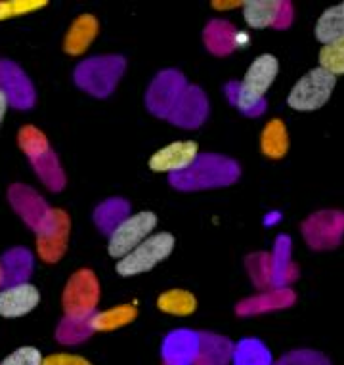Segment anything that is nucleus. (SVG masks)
<instances>
[{
    "label": "nucleus",
    "instance_id": "f704fd0d",
    "mask_svg": "<svg viewBox=\"0 0 344 365\" xmlns=\"http://www.w3.org/2000/svg\"><path fill=\"white\" fill-rule=\"evenodd\" d=\"M44 6H46L44 0H10V2H0V21L25 16V14L35 12V10Z\"/></svg>",
    "mask_w": 344,
    "mask_h": 365
},
{
    "label": "nucleus",
    "instance_id": "f8f14e48",
    "mask_svg": "<svg viewBox=\"0 0 344 365\" xmlns=\"http://www.w3.org/2000/svg\"><path fill=\"white\" fill-rule=\"evenodd\" d=\"M165 365H195L199 358V333L189 329L172 331L163 341Z\"/></svg>",
    "mask_w": 344,
    "mask_h": 365
},
{
    "label": "nucleus",
    "instance_id": "1a4fd4ad",
    "mask_svg": "<svg viewBox=\"0 0 344 365\" xmlns=\"http://www.w3.org/2000/svg\"><path fill=\"white\" fill-rule=\"evenodd\" d=\"M69 216L66 210L52 209L43 226L36 230V251L44 262H58L67 249L69 240Z\"/></svg>",
    "mask_w": 344,
    "mask_h": 365
},
{
    "label": "nucleus",
    "instance_id": "ddd939ff",
    "mask_svg": "<svg viewBox=\"0 0 344 365\" xmlns=\"http://www.w3.org/2000/svg\"><path fill=\"white\" fill-rule=\"evenodd\" d=\"M302 232L316 249L337 245L344 232V215L340 212H320L304 222Z\"/></svg>",
    "mask_w": 344,
    "mask_h": 365
},
{
    "label": "nucleus",
    "instance_id": "412c9836",
    "mask_svg": "<svg viewBox=\"0 0 344 365\" xmlns=\"http://www.w3.org/2000/svg\"><path fill=\"white\" fill-rule=\"evenodd\" d=\"M281 6L283 2L279 0H249V2H243V18L253 29L273 27L279 18Z\"/></svg>",
    "mask_w": 344,
    "mask_h": 365
},
{
    "label": "nucleus",
    "instance_id": "37998d69",
    "mask_svg": "<svg viewBox=\"0 0 344 365\" xmlns=\"http://www.w3.org/2000/svg\"><path fill=\"white\" fill-rule=\"evenodd\" d=\"M195 365H201V364H195Z\"/></svg>",
    "mask_w": 344,
    "mask_h": 365
},
{
    "label": "nucleus",
    "instance_id": "bb28decb",
    "mask_svg": "<svg viewBox=\"0 0 344 365\" xmlns=\"http://www.w3.org/2000/svg\"><path fill=\"white\" fill-rule=\"evenodd\" d=\"M344 36V2L338 6H333L321 14V18L316 24V38L320 42H329L343 38Z\"/></svg>",
    "mask_w": 344,
    "mask_h": 365
},
{
    "label": "nucleus",
    "instance_id": "4468645a",
    "mask_svg": "<svg viewBox=\"0 0 344 365\" xmlns=\"http://www.w3.org/2000/svg\"><path fill=\"white\" fill-rule=\"evenodd\" d=\"M199 157V148L195 142H174V144L165 145L163 150H159L155 155L150 159L151 170L157 173H182L186 170L192 163Z\"/></svg>",
    "mask_w": 344,
    "mask_h": 365
},
{
    "label": "nucleus",
    "instance_id": "a211bd4d",
    "mask_svg": "<svg viewBox=\"0 0 344 365\" xmlns=\"http://www.w3.org/2000/svg\"><path fill=\"white\" fill-rule=\"evenodd\" d=\"M98 29H100L98 27V19L92 14H83V16H79V18L73 21V25L67 31L66 41H63V48H66L67 54H85L88 46L92 44V41L96 38Z\"/></svg>",
    "mask_w": 344,
    "mask_h": 365
},
{
    "label": "nucleus",
    "instance_id": "c756f323",
    "mask_svg": "<svg viewBox=\"0 0 344 365\" xmlns=\"http://www.w3.org/2000/svg\"><path fill=\"white\" fill-rule=\"evenodd\" d=\"M159 310L165 314H174V316H189L197 308V300L189 291L184 289H170L163 293L157 300Z\"/></svg>",
    "mask_w": 344,
    "mask_h": 365
},
{
    "label": "nucleus",
    "instance_id": "4c0bfd02",
    "mask_svg": "<svg viewBox=\"0 0 344 365\" xmlns=\"http://www.w3.org/2000/svg\"><path fill=\"white\" fill-rule=\"evenodd\" d=\"M43 365H92L88 359L73 354H52L43 359Z\"/></svg>",
    "mask_w": 344,
    "mask_h": 365
},
{
    "label": "nucleus",
    "instance_id": "2f4dec72",
    "mask_svg": "<svg viewBox=\"0 0 344 365\" xmlns=\"http://www.w3.org/2000/svg\"><path fill=\"white\" fill-rule=\"evenodd\" d=\"M19 148L24 150V153L29 157L31 161L36 159V157L44 155L46 151H50V144L46 136H44L43 132L35 128V126H24L21 130H19L18 136Z\"/></svg>",
    "mask_w": 344,
    "mask_h": 365
},
{
    "label": "nucleus",
    "instance_id": "5701e85b",
    "mask_svg": "<svg viewBox=\"0 0 344 365\" xmlns=\"http://www.w3.org/2000/svg\"><path fill=\"white\" fill-rule=\"evenodd\" d=\"M295 294L289 289H276L270 293L259 294L253 299L243 300L237 304V314L239 316H253V314H260V312L273 310V308H283V306L293 304Z\"/></svg>",
    "mask_w": 344,
    "mask_h": 365
},
{
    "label": "nucleus",
    "instance_id": "2eb2a0df",
    "mask_svg": "<svg viewBox=\"0 0 344 365\" xmlns=\"http://www.w3.org/2000/svg\"><path fill=\"white\" fill-rule=\"evenodd\" d=\"M10 203L16 209V212L27 222V226L33 227L35 232L46 222L50 210H52L35 190L19 186V184L10 187Z\"/></svg>",
    "mask_w": 344,
    "mask_h": 365
},
{
    "label": "nucleus",
    "instance_id": "473e14b6",
    "mask_svg": "<svg viewBox=\"0 0 344 365\" xmlns=\"http://www.w3.org/2000/svg\"><path fill=\"white\" fill-rule=\"evenodd\" d=\"M320 67L331 75H344V36L323 44L320 50Z\"/></svg>",
    "mask_w": 344,
    "mask_h": 365
},
{
    "label": "nucleus",
    "instance_id": "6ab92c4d",
    "mask_svg": "<svg viewBox=\"0 0 344 365\" xmlns=\"http://www.w3.org/2000/svg\"><path fill=\"white\" fill-rule=\"evenodd\" d=\"M234 346L229 339L214 333H199V358L201 365H228L234 356Z\"/></svg>",
    "mask_w": 344,
    "mask_h": 365
},
{
    "label": "nucleus",
    "instance_id": "393cba45",
    "mask_svg": "<svg viewBox=\"0 0 344 365\" xmlns=\"http://www.w3.org/2000/svg\"><path fill=\"white\" fill-rule=\"evenodd\" d=\"M138 310L134 304H121L115 306L111 310L105 312H96L94 316L90 317V325L94 333L96 331H115L123 327V325H128L130 322H134Z\"/></svg>",
    "mask_w": 344,
    "mask_h": 365
},
{
    "label": "nucleus",
    "instance_id": "f257e3e1",
    "mask_svg": "<svg viewBox=\"0 0 344 365\" xmlns=\"http://www.w3.org/2000/svg\"><path fill=\"white\" fill-rule=\"evenodd\" d=\"M279 71L278 60L270 54L256 58L251 63L241 83L226 84V96L229 102L247 115H259L264 111V94L272 86Z\"/></svg>",
    "mask_w": 344,
    "mask_h": 365
},
{
    "label": "nucleus",
    "instance_id": "c85d7f7f",
    "mask_svg": "<svg viewBox=\"0 0 344 365\" xmlns=\"http://www.w3.org/2000/svg\"><path fill=\"white\" fill-rule=\"evenodd\" d=\"M33 167H35L36 174L41 176V180L50 190L60 192L61 187L66 186V174L61 170L60 161H58V157L52 150L46 151L44 155L33 159Z\"/></svg>",
    "mask_w": 344,
    "mask_h": 365
},
{
    "label": "nucleus",
    "instance_id": "f03ea898",
    "mask_svg": "<svg viewBox=\"0 0 344 365\" xmlns=\"http://www.w3.org/2000/svg\"><path fill=\"white\" fill-rule=\"evenodd\" d=\"M239 178V167L224 155L205 153L195 159L186 170L170 174V186L182 192L207 190V187H222L234 184Z\"/></svg>",
    "mask_w": 344,
    "mask_h": 365
},
{
    "label": "nucleus",
    "instance_id": "7c9ffc66",
    "mask_svg": "<svg viewBox=\"0 0 344 365\" xmlns=\"http://www.w3.org/2000/svg\"><path fill=\"white\" fill-rule=\"evenodd\" d=\"M92 317V316H90ZM90 317H63L61 324L58 325L56 339L63 344H79L85 342L90 335H94V329L90 325Z\"/></svg>",
    "mask_w": 344,
    "mask_h": 365
},
{
    "label": "nucleus",
    "instance_id": "6e6552de",
    "mask_svg": "<svg viewBox=\"0 0 344 365\" xmlns=\"http://www.w3.org/2000/svg\"><path fill=\"white\" fill-rule=\"evenodd\" d=\"M157 226V216L144 210L138 215H130L121 226L109 235V255L115 258H125L128 252H132L142 241L147 240V235Z\"/></svg>",
    "mask_w": 344,
    "mask_h": 365
},
{
    "label": "nucleus",
    "instance_id": "58836bf2",
    "mask_svg": "<svg viewBox=\"0 0 344 365\" xmlns=\"http://www.w3.org/2000/svg\"><path fill=\"white\" fill-rule=\"evenodd\" d=\"M291 21H293V6H291V2H283L281 12H279V18L273 27H278V29H285V27H289Z\"/></svg>",
    "mask_w": 344,
    "mask_h": 365
},
{
    "label": "nucleus",
    "instance_id": "aec40b11",
    "mask_svg": "<svg viewBox=\"0 0 344 365\" xmlns=\"http://www.w3.org/2000/svg\"><path fill=\"white\" fill-rule=\"evenodd\" d=\"M2 285L14 287L19 283H27V277L33 269V257L25 249H12L2 257Z\"/></svg>",
    "mask_w": 344,
    "mask_h": 365
},
{
    "label": "nucleus",
    "instance_id": "c9c22d12",
    "mask_svg": "<svg viewBox=\"0 0 344 365\" xmlns=\"http://www.w3.org/2000/svg\"><path fill=\"white\" fill-rule=\"evenodd\" d=\"M43 354L35 346H21L0 361V365H43Z\"/></svg>",
    "mask_w": 344,
    "mask_h": 365
},
{
    "label": "nucleus",
    "instance_id": "79ce46f5",
    "mask_svg": "<svg viewBox=\"0 0 344 365\" xmlns=\"http://www.w3.org/2000/svg\"><path fill=\"white\" fill-rule=\"evenodd\" d=\"M0 285H2V266H0Z\"/></svg>",
    "mask_w": 344,
    "mask_h": 365
},
{
    "label": "nucleus",
    "instance_id": "20e7f679",
    "mask_svg": "<svg viewBox=\"0 0 344 365\" xmlns=\"http://www.w3.org/2000/svg\"><path fill=\"white\" fill-rule=\"evenodd\" d=\"M337 77L325 69H312L293 86L287 103L296 111H314L323 108L333 94Z\"/></svg>",
    "mask_w": 344,
    "mask_h": 365
},
{
    "label": "nucleus",
    "instance_id": "9b49d317",
    "mask_svg": "<svg viewBox=\"0 0 344 365\" xmlns=\"http://www.w3.org/2000/svg\"><path fill=\"white\" fill-rule=\"evenodd\" d=\"M0 90L6 94L8 103L18 109H27L35 103V88L25 73L10 61H0Z\"/></svg>",
    "mask_w": 344,
    "mask_h": 365
},
{
    "label": "nucleus",
    "instance_id": "f3484780",
    "mask_svg": "<svg viewBox=\"0 0 344 365\" xmlns=\"http://www.w3.org/2000/svg\"><path fill=\"white\" fill-rule=\"evenodd\" d=\"M41 302V293L31 283H19L14 287L0 291V316L2 317H21L35 310Z\"/></svg>",
    "mask_w": 344,
    "mask_h": 365
},
{
    "label": "nucleus",
    "instance_id": "39448f33",
    "mask_svg": "<svg viewBox=\"0 0 344 365\" xmlns=\"http://www.w3.org/2000/svg\"><path fill=\"white\" fill-rule=\"evenodd\" d=\"M100 300V283L92 269L73 274L63 291V310L67 317H90L96 314Z\"/></svg>",
    "mask_w": 344,
    "mask_h": 365
},
{
    "label": "nucleus",
    "instance_id": "e433bc0d",
    "mask_svg": "<svg viewBox=\"0 0 344 365\" xmlns=\"http://www.w3.org/2000/svg\"><path fill=\"white\" fill-rule=\"evenodd\" d=\"M276 365H329L325 356L318 352H310V350H298V352H291L279 359Z\"/></svg>",
    "mask_w": 344,
    "mask_h": 365
},
{
    "label": "nucleus",
    "instance_id": "ea45409f",
    "mask_svg": "<svg viewBox=\"0 0 344 365\" xmlns=\"http://www.w3.org/2000/svg\"><path fill=\"white\" fill-rule=\"evenodd\" d=\"M212 8H217V10H231V8L243 6V2L239 0H231V2H222V0H217V2H212Z\"/></svg>",
    "mask_w": 344,
    "mask_h": 365
},
{
    "label": "nucleus",
    "instance_id": "cd10ccee",
    "mask_svg": "<svg viewBox=\"0 0 344 365\" xmlns=\"http://www.w3.org/2000/svg\"><path fill=\"white\" fill-rule=\"evenodd\" d=\"M231 361L234 365H272V356L260 341L245 339L234 346Z\"/></svg>",
    "mask_w": 344,
    "mask_h": 365
},
{
    "label": "nucleus",
    "instance_id": "423d86ee",
    "mask_svg": "<svg viewBox=\"0 0 344 365\" xmlns=\"http://www.w3.org/2000/svg\"><path fill=\"white\" fill-rule=\"evenodd\" d=\"M172 249H174V237L170 234H157L147 237L132 252H128L127 257L117 262V274L128 277L150 272L153 266H157L161 260L169 257Z\"/></svg>",
    "mask_w": 344,
    "mask_h": 365
},
{
    "label": "nucleus",
    "instance_id": "a878e982",
    "mask_svg": "<svg viewBox=\"0 0 344 365\" xmlns=\"http://www.w3.org/2000/svg\"><path fill=\"white\" fill-rule=\"evenodd\" d=\"M272 285L283 287L285 283L295 277V268L291 264V241L281 235L276 241L272 257Z\"/></svg>",
    "mask_w": 344,
    "mask_h": 365
},
{
    "label": "nucleus",
    "instance_id": "b1692460",
    "mask_svg": "<svg viewBox=\"0 0 344 365\" xmlns=\"http://www.w3.org/2000/svg\"><path fill=\"white\" fill-rule=\"evenodd\" d=\"M289 148V136L285 128L283 120L273 119L264 126L262 136H260V150L270 159H281Z\"/></svg>",
    "mask_w": 344,
    "mask_h": 365
},
{
    "label": "nucleus",
    "instance_id": "0eeeda50",
    "mask_svg": "<svg viewBox=\"0 0 344 365\" xmlns=\"http://www.w3.org/2000/svg\"><path fill=\"white\" fill-rule=\"evenodd\" d=\"M186 88V77L182 73L176 69L161 71L147 88L145 106L153 115H157L161 119H169V115L172 113V109Z\"/></svg>",
    "mask_w": 344,
    "mask_h": 365
},
{
    "label": "nucleus",
    "instance_id": "72a5a7b5",
    "mask_svg": "<svg viewBox=\"0 0 344 365\" xmlns=\"http://www.w3.org/2000/svg\"><path fill=\"white\" fill-rule=\"evenodd\" d=\"M249 274L253 277V282L260 287L272 285V258L260 252V255H253L247 260Z\"/></svg>",
    "mask_w": 344,
    "mask_h": 365
},
{
    "label": "nucleus",
    "instance_id": "7ed1b4c3",
    "mask_svg": "<svg viewBox=\"0 0 344 365\" xmlns=\"http://www.w3.org/2000/svg\"><path fill=\"white\" fill-rule=\"evenodd\" d=\"M125 69L127 61L121 56H98L77 66L75 83L92 96L105 98L113 92Z\"/></svg>",
    "mask_w": 344,
    "mask_h": 365
},
{
    "label": "nucleus",
    "instance_id": "4be33fe9",
    "mask_svg": "<svg viewBox=\"0 0 344 365\" xmlns=\"http://www.w3.org/2000/svg\"><path fill=\"white\" fill-rule=\"evenodd\" d=\"M128 216H130V203L119 197L103 201L94 210V222H96V226L100 227V232L109 235L113 234L115 230L121 226Z\"/></svg>",
    "mask_w": 344,
    "mask_h": 365
},
{
    "label": "nucleus",
    "instance_id": "9d476101",
    "mask_svg": "<svg viewBox=\"0 0 344 365\" xmlns=\"http://www.w3.org/2000/svg\"><path fill=\"white\" fill-rule=\"evenodd\" d=\"M207 115H209V102H207L205 92L199 86L187 84V88L184 90V94L167 120L182 128H197L205 123Z\"/></svg>",
    "mask_w": 344,
    "mask_h": 365
},
{
    "label": "nucleus",
    "instance_id": "a19ab883",
    "mask_svg": "<svg viewBox=\"0 0 344 365\" xmlns=\"http://www.w3.org/2000/svg\"><path fill=\"white\" fill-rule=\"evenodd\" d=\"M8 106H10V103H8L6 94H4V92L0 90V125H2V119H4V115H6Z\"/></svg>",
    "mask_w": 344,
    "mask_h": 365
},
{
    "label": "nucleus",
    "instance_id": "dca6fc26",
    "mask_svg": "<svg viewBox=\"0 0 344 365\" xmlns=\"http://www.w3.org/2000/svg\"><path fill=\"white\" fill-rule=\"evenodd\" d=\"M205 38V46L209 52L214 56H228L234 50L247 44L249 36L241 31L236 29V25H231L229 21L224 19H212L205 27L203 33Z\"/></svg>",
    "mask_w": 344,
    "mask_h": 365
}]
</instances>
